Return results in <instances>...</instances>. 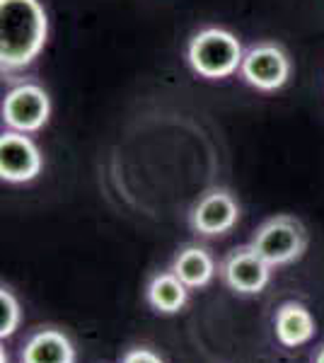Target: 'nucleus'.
<instances>
[{
    "instance_id": "obj_1",
    "label": "nucleus",
    "mask_w": 324,
    "mask_h": 363,
    "mask_svg": "<svg viewBox=\"0 0 324 363\" xmlns=\"http://www.w3.org/2000/svg\"><path fill=\"white\" fill-rule=\"evenodd\" d=\"M49 22L39 0H0V63L25 68L44 49Z\"/></svg>"
},
{
    "instance_id": "obj_2",
    "label": "nucleus",
    "mask_w": 324,
    "mask_h": 363,
    "mask_svg": "<svg viewBox=\"0 0 324 363\" xmlns=\"http://www.w3.org/2000/svg\"><path fill=\"white\" fill-rule=\"evenodd\" d=\"M189 63L203 78H228L242 66V46H240L235 34L225 29H203L189 42Z\"/></svg>"
},
{
    "instance_id": "obj_3",
    "label": "nucleus",
    "mask_w": 324,
    "mask_h": 363,
    "mask_svg": "<svg viewBox=\"0 0 324 363\" xmlns=\"http://www.w3.org/2000/svg\"><path fill=\"white\" fill-rule=\"evenodd\" d=\"M250 245L267 264L286 267L303 257L305 247H308V235H305L300 220L291 218V216H276L259 225Z\"/></svg>"
},
{
    "instance_id": "obj_4",
    "label": "nucleus",
    "mask_w": 324,
    "mask_h": 363,
    "mask_svg": "<svg viewBox=\"0 0 324 363\" xmlns=\"http://www.w3.org/2000/svg\"><path fill=\"white\" fill-rule=\"evenodd\" d=\"M271 264L257 255L252 245L247 247H238L223 259L220 264V279L230 291L240 296H257L262 294L271 281Z\"/></svg>"
},
{
    "instance_id": "obj_5",
    "label": "nucleus",
    "mask_w": 324,
    "mask_h": 363,
    "mask_svg": "<svg viewBox=\"0 0 324 363\" xmlns=\"http://www.w3.org/2000/svg\"><path fill=\"white\" fill-rule=\"evenodd\" d=\"M51 112L49 95L41 90L39 85L25 83L17 85L5 95L3 102V119L13 131L20 133H32L39 131L46 124Z\"/></svg>"
},
{
    "instance_id": "obj_6",
    "label": "nucleus",
    "mask_w": 324,
    "mask_h": 363,
    "mask_svg": "<svg viewBox=\"0 0 324 363\" xmlns=\"http://www.w3.org/2000/svg\"><path fill=\"white\" fill-rule=\"evenodd\" d=\"M242 78L257 90L271 92L286 85L291 75V61L286 51L276 44H259L252 46L242 58Z\"/></svg>"
},
{
    "instance_id": "obj_7",
    "label": "nucleus",
    "mask_w": 324,
    "mask_h": 363,
    "mask_svg": "<svg viewBox=\"0 0 324 363\" xmlns=\"http://www.w3.org/2000/svg\"><path fill=\"white\" fill-rule=\"evenodd\" d=\"M41 172V153L34 140L20 131H8L0 138V177L13 184L32 182Z\"/></svg>"
},
{
    "instance_id": "obj_8",
    "label": "nucleus",
    "mask_w": 324,
    "mask_h": 363,
    "mask_svg": "<svg viewBox=\"0 0 324 363\" xmlns=\"http://www.w3.org/2000/svg\"><path fill=\"white\" fill-rule=\"evenodd\" d=\"M240 218V206L228 191L213 189L208 194L199 199V203L191 211V228L199 235L216 238L225 235L238 225Z\"/></svg>"
},
{
    "instance_id": "obj_9",
    "label": "nucleus",
    "mask_w": 324,
    "mask_h": 363,
    "mask_svg": "<svg viewBox=\"0 0 324 363\" xmlns=\"http://www.w3.org/2000/svg\"><path fill=\"white\" fill-rule=\"evenodd\" d=\"M274 332L279 344H284L286 349H298L303 344L312 342V337L317 332V322L303 303L288 301L276 310Z\"/></svg>"
},
{
    "instance_id": "obj_10",
    "label": "nucleus",
    "mask_w": 324,
    "mask_h": 363,
    "mask_svg": "<svg viewBox=\"0 0 324 363\" xmlns=\"http://www.w3.org/2000/svg\"><path fill=\"white\" fill-rule=\"evenodd\" d=\"M22 363H75V347L61 330H39L22 344Z\"/></svg>"
},
{
    "instance_id": "obj_11",
    "label": "nucleus",
    "mask_w": 324,
    "mask_h": 363,
    "mask_svg": "<svg viewBox=\"0 0 324 363\" xmlns=\"http://www.w3.org/2000/svg\"><path fill=\"white\" fill-rule=\"evenodd\" d=\"M189 286L181 284V279L174 272H162L150 279L145 289V301L160 315H177L189 303Z\"/></svg>"
},
{
    "instance_id": "obj_12",
    "label": "nucleus",
    "mask_w": 324,
    "mask_h": 363,
    "mask_svg": "<svg viewBox=\"0 0 324 363\" xmlns=\"http://www.w3.org/2000/svg\"><path fill=\"white\" fill-rule=\"evenodd\" d=\"M169 272H174L181 279V284L189 286L191 291H199L206 289L213 281L218 269H216V259L211 257L208 250L199 247V245H189V247H184L174 257Z\"/></svg>"
},
{
    "instance_id": "obj_13",
    "label": "nucleus",
    "mask_w": 324,
    "mask_h": 363,
    "mask_svg": "<svg viewBox=\"0 0 324 363\" xmlns=\"http://www.w3.org/2000/svg\"><path fill=\"white\" fill-rule=\"evenodd\" d=\"M22 322V308L20 301L15 298V294L10 289H0V337L8 339L20 330Z\"/></svg>"
},
{
    "instance_id": "obj_14",
    "label": "nucleus",
    "mask_w": 324,
    "mask_h": 363,
    "mask_svg": "<svg viewBox=\"0 0 324 363\" xmlns=\"http://www.w3.org/2000/svg\"><path fill=\"white\" fill-rule=\"evenodd\" d=\"M121 363H164V361L160 359V354H155L152 349L135 347V349H128L126 354L121 356Z\"/></svg>"
},
{
    "instance_id": "obj_15",
    "label": "nucleus",
    "mask_w": 324,
    "mask_h": 363,
    "mask_svg": "<svg viewBox=\"0 0 324 363\" xmlns=\"http://www.w3.org/2000/svg\"><path fill=\"white\" fill-rule=\"evenodd\" d=\"M312 363H324V344L320 349H317V354L312 356Z\"/></svg>"
}]
</instances>
